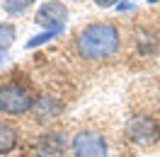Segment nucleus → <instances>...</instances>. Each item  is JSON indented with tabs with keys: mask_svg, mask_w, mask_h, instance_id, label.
<instances>
[{
	"mask_svg": "<svg viewBox=\"0 0 160 157\" xmlns=\"http://www.w3.org/2000/svg\"><path fill=\"white\" fill-rule=\"evenodd\" d=\"M75 51L85 60H107L112 58L121 46L119 29L109 22H92L75 36Z\"/></svg>",
	"mask_w": 160,
	"mask_h": 157,
	"instance_id": "nucleus-1",
	"label": "nucleus"
},
{
	"mask_svg": "<svg viewBox=\"0 0 160 157\" xmlns=\"http://www.w3.org/2000/svg\"><path fill=\"white\" fill-rule=\"evenodd\" d=\"M37 99L32 89L22 82H0V114L5 116H20L32 111Z\"/></svg>",
	"mask_w": 160,
	"mask_h": 157,
	"instance_id": "nucleus-2",
	"label": "nucleus"
},
{
	"mask_svg": "<svg viewBox=\"0 0 160 157\" xmlns=\"http://www.w3.org/2000/svg\"><path fill=\"white\" fill-rule=\"evenodd\" d=\"M126 138L141 147L160 143V123L150 116H131L126 121Z\"/></svg>",
	"mask_w": 160,
	"mask_h": 157,
	"instance_id": "nucleus-3",
	"label": "nucleus"
},
{
	"mask_svg": "<svg viewBox=\"0 0 160 157\" xmlns=\"http://www.w3.org/2000/svg\"><path fill=\"white\" fill-rule=\"evenodd\" d=\"M70 150H73V157H107V140L102 133L85 128L73 136Z\"/></svg>",
	"mask_w": 160,
	"mask_h": 157,
	"instance_id": "nucleus-4",
	"label": "nucleus"
},
{
	"mask_svg": "<svg viewBox=\"0 0 160 157\" xmlns=\"http://www.w3.org/2000/svg\"><path fill=\"white\" fill-rule=\"evenodd\" d=\"M68 20V10H66V5L61 2V0H49V2H44L37 12V24L39 27H46L49 31L53 29H63V22Z\"/></svg>",
	"mask_w": 160,
	"mask_h": 157,
	"instance_id": "nucleus-5",
	"label": "nucleus"
},
{
	"mask_svg": "<svg viewBox=\"0 0 160 157\" xmlns=\"http://www.w3.org/2000/svg\"><path fill=\"white\" fill-rule=\"evenodd\" d=\"M37 152L39 157H58L63 152V138L56 136V133H46L44 138H39V143H37Z\"/></svg>",
	"mask_w": 160,
	"mask_h": 157,
	"instance_id": "nucleus-6",
	"label": "nucleus"
},
{
	"mask_svg": "<svg viewBox=\"0 0 160 157\" xmlns=\"http://www.w3.org/2000/svg\"><path fill=\"white\" fill-rule=\"evenodd\" d=\"M20 143V136H17V131L10 126V123H5V121H0V155H8L10 150H15Z\"/></svg>",
	"mask_w": 160,
	"mask_h": 157,
	"instance_id": "nucleus-7",
	"label": "nucleus"
},
{
	"mask_svg": "<svg viewBox=\"0 0 160 157\" xmlns=\"http://www.w3.org/2000/svg\"><path fill=\"white\" fill-rule=\"evenodd\" d=\"M61 109H63L61 102H56V99H51V97H44V99H37V104H34V114H37V121H41V118L56 116Z\"/></svg>",
	"mask_w": 160,
	"mask_h": 157,
	"instance_id": "nucleus-8",
	"label": "nucleus"
},
{
	"mask_svg": "<svg viewBox=\"0 0 160 157\" xmlns=\"http://www.w3.org/2000/svg\"><path fill=\"white\" fill-rule=\"evenodd\" d=\"M29 5H34V0H2V7L10 15H22L24 10H29Z\"/></svg>",
	"mask_w": 160,
	"mask_h": 157,
	"instance_id": "nucleus-9",
	"label": "nucleus"
},
{
	"mask_svg": "<svg viewBox=\"0 0 160 157\" xmlns=\"http://www.w3.org/2000/svg\"><path fill=\"white\" fill-rule=\"evenodd\" d=\"M12 41H15V27L12 24H0V53L5 49H10Z\"/></svg>",
	"mask_w": 160,
	"mask_h": 157,
	"instance_id": "nucleus-10",
	"label": "nucleus"
},
{
	"mask_svg": "<svg viewBox=\"0 0 160 157\" xmlns=\"http://www.w3.org/2000/svg\"><path fill=\"white\" fill-rule=\"evenodd\" d=\"M53 36H58V29H53V31H44V34H39V36H32L29 44H27V49H37V46H41V44H46L49 39H53Z\"/></svg>",
	"mask_w": 160,
	"mask_h": 157,
	"instance_id": "nucleus-11",
	"label": "nucleus"
},
{
	"mask_svg": "<svg viewBox=\"0 0 160 157\" xmlns=\"http://www.w3.org/2000/svg\"><path fill=\"white\" fill-rule=\"evenodd\" d=\"M119 0H95V5H100V7H112V5H117Z\"/></svg>",
	"mask_w": 160,
	"mask_h": 157,
	"instance_id": "nucleus-12",
	"label": "nucleus"
},
{
	"mask_svg": "<svg viewBox=\"0 0 160 157\" xmlns=\"http://www.w3.org/2000/svg\"><path fill=\"white\" fill-rule=\"evenodd\" d=\"M0 63H2V53H0Z\"/></svg>",
	"mask_w": 160,
	"mask_h": 157,
	"instance_id": "nucleus-13",
	"label": "nucleus"
},
{
	"mask_svg": "<svg viewBox=\"0 0 160 157\" xmlns=\"http://www.w3.org/2000/svg\"><path fill=\"white\" fill-rule=\"evenodd\" d=\"M73 2H82V0H73Z\"/></svg>",
	"mask_w": 160,
	"mask_h": 157,
	"instance_id": "nucleus-14",
	"label": "nucleus"
}]
</instances>
